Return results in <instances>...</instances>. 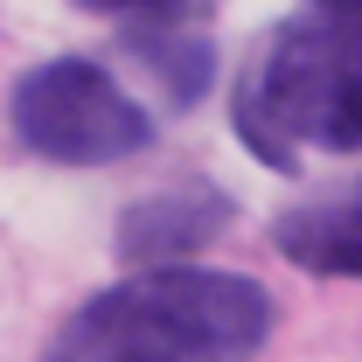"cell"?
Wrapping results in <instances>:
<instances>
[{
    "label": "cell",
    "mask_w": 362,
    "mask_h": 362,
    "mask_svg": "<svg viewBox=\"0 0 362 362\" xmlns=\"http://www.w3.org/2000/svg\"><path fill=\"white\" fill-rule=\"evenodd\" d=\"M237 139L293 175L307 153H362V0H300L244 56Z\"/></svg>",
    "instance_id": "obj_1"
},
{
    "label": "cell",
    "mask_w": 362,
    "mask_h": 362,
    "mask_svg": "<svg viewBox=\"0 0 362 362\" xmlns=\"http://www.w3.org/2000/svg\"><path fill=\"white\" fill-rule=\"evenodd\" d=\"M272 341V293L237 272L160 265L84 300L42 362H251Z\"/></svg>",
    "instance_id": "obj_2"
},
{
    "label": "cell",
    "mask_w": 362,
    "mask_h": 362,
    "mask_svg": "<svg viewBox=\"0 0 362 362\" xmlns=\"http://www.w3.org/2000/svg\"><path fill=\"white\" fill-rule=\"evenodd\" d=\"M7 119H14L21 146L56 160V168H112V160H133L153 139V112L90 56L35 63L14 84Z\"/></svg>",
    "instance_id": "obj_3"
},
{
    "label": "cell",
    "mask_w": 362,
    "mask_h": 362,
    "mask_svg": "<svg viewBox=\"0 0 362 362\" xmlns=\"http://www.w3.org/2000/svg\"><path fill=\"white\" fill-rule=\"evenodd\" d=\"M272 244H279L300 272L362 279V175L341 181V188H327V195L293 202V209L272 223Z\"/></svg>",
    "instance_id": "obj_4"
},
{
    "label": "cell",
    "mask_w": 362,
    "mask_h": 362,
    "mask_svg": "<svg viewBox=\"0 0 362 362\" xmlns=\"http://www.w3.org/2000/svg\"><path fill=\"white\" fill-rule=\"evenodd\" d=\"M223 223H230V195L209 188V181H188L175 195L133 202L119 244H126V258H188V251H202Z\"/></svg>",
    "instance_id": "obj_5"
},
{
    "label": "cell",
    "mask_w": 362,
    "mask_h": 362,
    "mask_svg": "<svg viewBox=\"0 0 362 362\" xmlns=\"http://www.w3.org/2000/svg\"><path fill=\"white\" fill-rule=\"evenodd\" d=\"M77 7H98V14H175V7H195V0H77Z\"/></svg>",
    "instance_id": "obj_6"
}]
</instances>
